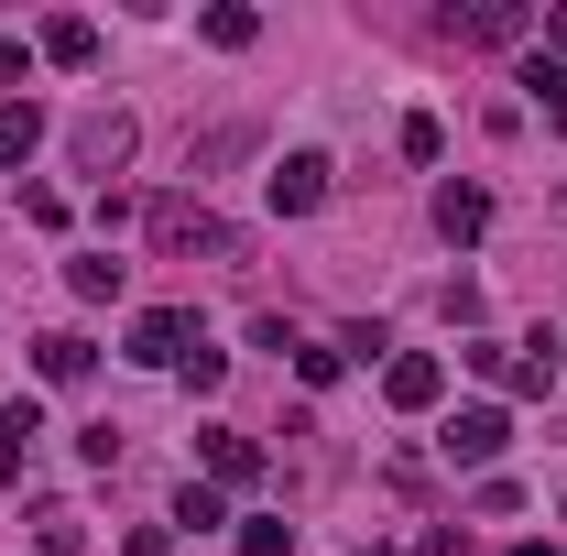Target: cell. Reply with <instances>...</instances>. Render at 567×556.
<instances>
[{
	"mask_svg": "<svg viewBox=\"0 0 567 556\" xmlns=\"http://www.w3.org/2000/svg\"><path fill=\"white\" fill-rule=\"evenodd\" d=\"M142 229H153L164 251H208V262H240V229H229V218H208L197 197H153V208H142Z\"/></svg>",
	"mask_w": 567,
	"mask_h": 556,
	"instance_id": "cell-1",
	"label": "cell"
},
{
	"mask_svg": "<svg viewBox=\"0 0 567 556\" xmlns=\"http://www.w3.org/2000/svg\"><path fill=\"white\" fill-rule=\"evenodd\" d=\"M262 197H274V218H317L328 208V153H284L262 175Z\"/></svg>",
	"mask_w": 567,
	"mask_h": 556,
	"instance_id": "cell-2",
	"label": "cell"
},
{
	"mask_svg": "<svg viewBox=\"0 0 567 556\" xmlns=\"http://www.w3.org/2000/svg\"><path fill=\"white\" fill-rule=\"evenodd\" d=\"M524 22H535V11H524V0H470V11H458V0H447V11H436V33H447V44H513V33H524Z\"/></svg>",
	"mask_w": 567,
	"mask_h": 556,
	"instance_id": "cell-3",
	"label": "cell"
},
{
	"mask_svg": "<svg viewBox=\"0 0 567 556\" xmlns=\"http://www.w3.org/2000/svg\"><path fill=\"white\" fill-rule=\"evenodd\" d=\"M66 153L87 164V175H121V164H132V121H121V110H76Z\"/></svg>",
	"mask_w": 567,
	"mask_h": 556,
	"instance_id": "cell-4",
	"label": "cell"
},
{
	"mask_svg": "<svg viewBox=\"0 0 567 556\" xmlns=\"http://www.w3.org/2000/svg\"><path fill=\"white\" fill-rule=\"evenodd\" d=\"M186 339H197V317H186V306L132 317V360H153V371H186Z\"/></svg>",
	"mask_w": 567,
	"mask_h": 556,
	"instance_id": "cell-5",
	"label": "cell"
},
{
	"mask_svg": "<svg viewBox=\"0 0 567 556\" xmlns=\"http://www.w3.org/2000/svg\"><path fill=\"white\" fill-rule=\"evenodd\" d=\"M436 447H447L458 470H492L502 447H513V425H502L492 404H470V415H447V436H436Z\"/></svg>",
	"mask_w": 567,
	"mask_h": 556,
	"instance_id": "cell-6",
	"label": "cell"
},
{
	"mask_svg": "<svg viewBox=\"0 0 567 556\" xmlns=\"http://www.w3.org/2000/svg\"><path fill=\"white\" fill-rule=\"evenodd\" d=\"M382 393H393L404 415H425V404L447 393V360H436V349H404V360H382Z\"/></svg>",
	"mask_w": 567,
	"mask_h": 556,
	"instance_id": "cell-7",
	"label": "cell"
},
{
	"mask_svg": "<svg viewBox=\"0 0 567 556\" xmlns=\"http://www.w3.org/2000/svg\"><path fill=\"white\" fill-rule=\"evenodd\" d=\"M197 447H208V470H218L229 491H240V481H262V447H251L240 425H197Z\"/></svg>",
	"mask_w": 567,
	"mask_h": 556,
	"instance_id": "cell-8",
	"label": "cell"
},
{
	"mask_svg": "<svg viewBox=\"0 0 567 556\" xmlns=\"http://www.w3.org/2000/svg\"><path fill=\"white\" fill-rule=\"evenodd\" d=\"M33 436H44V404H33V393H11V404H0V481L33 459Z\"/></svg>",
	"mask_w": 567,
	"mask_h": 556,
	"instance_id": "cell-9",
	"label": "cell"
},
{
	"mask_svg": "<svg viewBox=\"0 0 567 556\" xmlns=\"http://www.w3.org/2000/svg\"><path fill=\"white\" fill-rule=\"evenodd\" d=\"M44 153V110L33 99H0V164H33Z\"/></svg>",
	"mask_w": 567,
	"mask_h": 556,
	"instance_id": "cell-10",
	"label": "cell"
},
{
	"mask_svg": "<svg viewBox=\"0 0 567 556\" xmlns=\"http://www.w3.org/2000/svg\"><path fill=\"white\" fill-rule=\"evenodd\" d=\"M436 229H447V240H481V229H492V197H481V186H436Z\"/></svg>",
	"mask_w": 567,
	"mask_h": 556,
	"instance_id": "cell-11",
	"label": "cell"
},
{
	"mask_svg": "<svg viewBox=\"0 0 567 556\" xmlns=\"http://www.w3.org/2000/svg\"><path fill=\"white\" fill-rule=\"evenodd\" d=\"M87 360H99V349L76 339V328H55V339H33V371H44V382H87Z\"/></svg>",
	"mask_w": 567,
	"mask_h": 556,
	"instance_id": "cell-12",
	"label": "cell"
},
{
	"mask_svg": "<svg viewBox=\"0 0 567 556\" xmlns=\"http://www.w3.org/2000/svg\"><path fill=\"white\" fill-rule=\"evenodd\" d=\"M66 295H76V306H110V295H121V262H110V251H76V262H66Z\"/></svg>",
	"mask_w": 567,
	"mask_h": 556,
	"instance_id": "cell-13",
	"label": "cell"
},
{
	"mask_svg": "<svg viewBox=\"0 0 567 556\" xmlns=\"http://www.w3.org/2000/svg\"><path fill=\"white\" fill-rule=\"evenodd\" d=\"M197 33H208L218 55H240V44L262 33V11H240V0H218V11H208V22H197Z\"/></svg>",
	"mask_w": 567,
	"mask_h": 556,
	"instance_id": "cell-14",
	"label": "cell"
},
{
	"mask_svg": "<svg viewBox=\"0 0 567 556\" xmlns=\"http://www.w3.org/2000/svg\"><path fill=\"white\" fill-rule=\"evenodd\" d=\"M44 55H55V66H87V55H99V22H44Z\"/></svg>",
	"mask_w": 567,
	"mask_h": 556,
	"instance_id": "cell-15",
	"label": "cell"
},
{
	"mask_svg": "<svg viewBox=\"0 0 567 556\" xmlns=\"http://www.w3.org/2000/svg\"><path fill=\"white\" fill-rule=\"evenodd\" d=\"M524 87H535V110H546V132H567V76H557V55H535V66H524Z\"/></svg>",
	"mask_w": 567,
	"mask_h": 556,
	"instance_id": "cell-16",
	"label": "cell"
},
{
	"mask_svg": "<svg viewBox=\"0 0 567 556\" xmlns=\"http://www.w3.org/2000/svg\"><path fill=\"white\" fill-rule=\"evenodd\" d=\"M175 524H186V535H208V524H229V502H218L208 481H186V502H175Z\"/></svg>",
	"mask_w": 567,
	"mask_h": 556,
	"instance_id": "cell-17",
	"label": "cell"
},
{
	"mask_svg": "<svg viewBox=\"0 0 567 556\" xmlns=\"http://www.w3.org/2000/svg\"><path fill=\"white\" fill-rule=\"evenodd\" d=\"M218 382H229V349L197 339V349H186V393H218Z\"/></svg>",
	"mask_w": 567,
	"mask_h": 556,
	"instance_id": "cell-18",
	"label": "cell"
},
{
	"mask_svg": "<svg viewBox=\"0 0 567 556\" xmlns=\"http://www.w3.org/2000/svg\"><path fill=\"white\" fill-rule=\"evenodd\" d=\"M240 546H251V556H284V546H295V524H274V513H251V524H240Z\"/></svg>",
	"mask_w": 567,
	"mask_h": 556,
	"instance_id": "cell-19",
	"label": "cell"
},
{
	"mask_svg": "<svg viewBox=\"0 0 567 556\" xmlns=\"http://www.w3.org/2000/svg\"><path fill=\"white\" fill-rule=\"evenodd\" d=\"M33 535H44V556H76V546H87V524H76V513H44Z\"/></svg>",
	"mask_w": 567,
	"mask_h": 556,
	"instance_id": "cell-20",
	"label": "cell"
},
{
	"mask_svg": "<svg viewBox=\"0 0 567 556\" xmlns=\"http://www.w3.org/2000/svg\"><path fill=\"white\" fill-rule=\"evenodd\" d=\"M22 76H33V44H22V33H0V87H22Z\"/></svg>",
	"mask_w": 567,
	"mask_h": 556,
	"instance_id": "cell-21",
	"label": "cell"
},
{
	"mask_svg": "<svg viewBox=\"0 0 567 556\" xmlns=\"http://www.w3.org/2000/svg\"><path fill=\"white\" fill-rule=\"evenodd\" d=\"M546 55H567V0H557V11H546Z\"/></svg>",
	"mask_w": 567,
	"mask_h": 556,
	"instance_id": "cell-22",
	"label": "cell"
},
{
	"mask_svg": "<svg viewBox=\"0 0 567 556\" xmlns=\"http://www.w3.org/2000/svg\"><path fill=\"white\" fill-rule=\"evenodd\" d=\"M513 556H546V546H513Z\"/></svg>",
	"mask_w": 567,
	"mask_h": 556,
	"instance_id": "cell-23",
	"label": "cell"
},
{
	"mask_svg": "<svg viewBox=\"0 0 567 556\" xmlns=\"http://www.w3.org/2000/svg\"><path fill=\"white\" fill-rule=\"evenodd\" d=\"M371 556H382V546H371Z\"/></svg>",
	"mask_w": 567,
	"mask_h": 556,
	"instance_id": "cell-24",
	"label": "cell"
}]
</instances>
